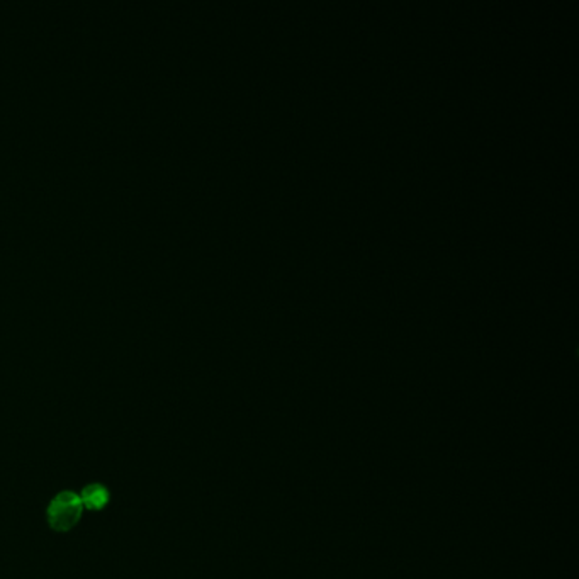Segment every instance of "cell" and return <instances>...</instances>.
Here are the masks:
<instances>
[{"label": "cell", "instance_id": "7a4b0ae2", "mask_svg": "<svg viewBox=\"0 0 579 579\" xmlns=\"http://www.w3.org/2000/svg\"><path fill=\"white\" fill-rule=\"evenodd\" d=\"M80 501L85 510L89 512H101L111 501L109 489L101 483H91L80 491Z\"/></svg>", "mask_w": 579, "mask_h": 579}, {"label": "cell", "instance_id": "6da1fadb", "mask_svg": "<svg viewBox=\"0 0 579 579\" xmlns=\"http://www.w3.org/2000/svg\"><path fill=\"white\" fill-rule=\"evenodd\" d=\"M83 515V505L80 501L79 493L75 491H60L53 496L46 508L48 525L54 532H70L79 525L80 518Z\"/></svg>", "mask_w": 579, "mask_h": 579}]
</instances>
